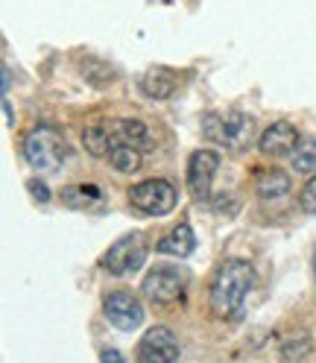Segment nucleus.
<instances>
[{"instance_id":"5","label":"nucleus","mask_w":316,"mask_h":363,"mask_svg":"<svg viewBox=\"0 0 316 363\" xmlns=\"http://www.w3.org/2000/svg\"><path fill=\"white\" fill-rule=\"evenodd\" d=\"M129 199H132V206L141 208L144 214L162 217V214L176 208L179 194H176V188L170 185V182H164V179H147V182H141V185H135L129 191Z\"/></svg>"},{"instance_id":"12","label":"nucleus","mask_w":316,"mask_h":363,"mask_svg":"<svg viewBox=\"0 0 316 363\" xmlns=\"http://www.w3.org/2000/svg\"><path fill=\"white\" fill-rule=\"evenodd\" d=\"M196 246V238H193V229L188 223H179L176 229H170L162 240H158V252L162 255H173V258H188Z\"/></svg>"},{"instance_id":"18","label":"nucleus","mask_w":316,"mask_h":363,"mask_svg":"<svg viewBox=\"0 0 316 363\" xmlns=\"http://www.w3.org/2000/svg\"><path fill=\"white\" fill-rule=\"evenodd\" d=\"M293 164L299 173H316V141H299V147L293 150Z\"/></svg>"},{"instance_id":"17","label":"nucleus","mask_w":316,"mask_h":363,"mask_svg":"<svg viewBox=\"0 0 316 363\" xmlns=\"http://www.w3.org/2000/svg\"><path fill=\"white\" fill-rule=\"evenodd\" d=\"M97 199H100V188H94V185H71L62 191V202L71 208H88V206H94Z\"/></svg>"},{"instance_id":"22","label":"nucleus","mask_w":316,"mask_h":363,"mask_svg":"<svg viewBox=\"0 0 316 363\" xmlns=\"http://www.w3.org/2000/svg\"><path fill=\"white\" fill-rule=\"evenodd\" d=\"M4 111H6V123L9 126H15V115H12V106H9V100L4 97Z\"/></svg>"},{"instance_id":"3","label":"nucleus","mask_w":316,"mask_h":363,"mask_svg":"<svg viewBox=\"0 0 316 363\" xmlns=\"http://www.w3.org/2000/svg\"><path fill=\"white\" fill-rule=\"evenodd\" d=\"M202 129L211 141L222 144L225 150L243 152L255 144V121L243 111H232V115H205Z\"/></svg>"},{"instance_id":"10","label":"nucleus","mask_w":316,"mask_h":363,"mask_svg":"<svg viewBox=\"0 0 316 363\" xmlns=\"http://www.w3.org/2000/svg\"><path fill=\"white\" fill-rule=\"evenodd\" d=\"M258 147H261V152H266V155H276V158L290 155L293 150L299 147V132H296V126L287 123V121L269 123V126L264 129V135H261Z\"/></svg>"},{"instance_id":"7","label":"nucleus","mask_w":316,"mask_h":363,"mask_svg":"<svg viewBox=\"0 0 316 363\" xmlns=\"http://www.w3.org/2000/svg\"><path fill=\"white\" fill-rule=\"evenodd\" d=\"M103 311L108 316V323L120 331H135L144 323V305L138 302V296H132L126 290L108 293L106 302H103Z\"/></svg>"},{"instance_id":"13","label":"nucleus","mask_w":316,"mask_h":363,"mask_svg":"<svg viewBox=\"0 0 316 363\" xmlns=\"http://www.w3.org/2000/svg\"><path fill=\"white\" fill-rule=\"evenodd\" d=\"M141 91L152 100H164L176 91V74L167 71V67H152L141 79Z\"/></svg>"},{"instance_id":"20","label":"nucleus","mask_w":316,"mask_h":363,"mask_svg":"<svg viewBox=\"0 0 316 363\" xmlns=\"http://www.w3.org/2000/svg\"><path fill=\"white\" fill-rule=\"evenodd\" d=\"M27 188H30V194H33L38 202H50V191H47V185H44V182L30 179V182H27Z\"/></svg>"},{"instance_id":"4","label":"nucleus","mask_w":316,"mask_h":363,"mask_svg":"<svg viewBox=\"0 0 316 363\" xmlns=\"http://www.w3.org/2000/svg\"><path fill=\"white\" fill-rule=\"evenodd\" d=\"M185 287H188V272L179 269V267H170V264L149 269L147 279H144V284H141L144 296H147L149 302H155V305L176 302V299L185 293Z\"/></svg>"},{"instance_id":"15","label":"nucleus","mask_w":316,"mask_h":363,"mask_svg":"<svg viewBox=\"0 0 316 363\" xmlns=\"http://www.w3.org/2000/svg\"><path fill=\"white\" fill-rule=\"evenodd\" d=\"M108 162H111V167L120 170V173H135L144 164V152L138 147H132V144H118L115 150L108 152Z\"/></svg>"},{"instance_id":"9","label":"nucleus","mask_w":316,"mask_h":363,"mask_svg":"<svg viewBox=\"0 0 316 363\" xmlns=\"http://www.w3.org/2000/svg\"><path fill=\"white\" fill-rule=\"evenodd\" d=\"M220 167V155L211 150H196L188 162V185L196 199H208L211 196V179Z\"/></svg>"},{"instance_id":"23","label":"nucleus","mask_w":316,"mask_h":363,"mask_svg":"<svg viewBox=\"0 0 316 363\" xmlns=\"http://www.w3.org/2000/svg\"><path fill=\"white\" fill-rule=\"evenodd\" d=\"M313 269H316V252H313Z\"/></svg>"},{"instance_id":"11","label":"nucleus","mask_w":316,"mask_h":363,"mask_svg":"<svg viewBox=\"0 0 316 363\" xmlns=\"http://www.w3.org/2000/svg\"><path fill=\"white\" fill-rule=\"evenodd\" d=\"M108 129H111V150L118 144H132L141 152L152 150V135H149L147 123H141V121H115V123H108Z\"/></svg>"},{"instance_id":"2","label":"nucleus","mask_w":316,"mask_h":363,"mask_svg":"<svg viewBox=\"0 0 316 363\" xmlns=\"http://www.w3.org/2000/svg\"><path fill=\"white\" fill-rule=\"evenodd\" d=\"M24 155L38 173H56V170H62L64 158H67V144L56 126L38 123L33 132H27Z\"/></svg>"},{"instance_id":"19","label":"nucleus","mask_w":316,"mask_h":363,"mask_svg":"<svg viewBox=\"0 0 316 363\" xmlns=\"http://www.w3.org/2000/svg\"><path fill=\"white\" fill-rule=\"evenodd\" d=\"M299 206H302L305 214H316V176L302 188V194H299Z\"/></svg>"},{"instance_id":"14","label":"nucleus","mask_w":316,"mask_h":363,"mask_svg":"<svg viewBox=\"0 0 316 363\" xmlns=\"http://www.w3.org/2000/svg\"><path fill=\"white\" fill-rule=\"evenodd\" d=\"M290 191V176L284 170H266L258 176V196L261 199H278Z\"/></svg>"},{"instance_id":"1","label":"nucleus","mask_w":316,"mask_h":363,"mask_svg":"<svg viewBox=\"0 0 316 363\" xmlns=\"http://www.w3.org/2000/svg\"><path fill=\"white\" fill-rule=\"evenodd\" d=\"M255 284V269L249 261H240L232 258L225 261L211 284V311L220 320H232V316L240 313L243 302H246V293L252 290Z\"/></svg>"},{"instance_id":"21","label":"nucleus","mask_w":316,"mask_h":363,"mask_svg":"<svg viewBox=\"0 0 316 363\" xmlns=\"http://www.w3.org/2000/svg\"><path fill=\"white\" fill-rule=\"evenodd\" d=\"M100 357H103L106 363H108V360H115V363H120V360H123V354H120V352H111V349H106V352H100Z\"/></svg>"},{"instance_id":"8","label":"nucleus","mask_w":316,"mask_h":363,"mask_svg":"<svg viewBox=\"0 0 316 363\" xmlns=\"http://www.w3.org/2000/svg\"><path fill=\"white\" fill-rule=\"evenodd\" d=\"M138 357L144 363H170L179 357V340L170 328L155 325L144 334L141 346H138Z\"/></svg>"},{"instance_id":"16","label":"nucleus","mask_w":316,"mask_h":363,"mask_svg":"<svg viewBox=\"0 0 316 363\" xmlns=\"http://www.w3.org/2000/svg\"><path fill=\"white\" fill-rule=\"evenodd\" d=\"M82 141H85V150L91 152V155H97V158L108 155V152H111V129H108V123L85 129Z\"/></svg>"},{"instance_id":"6","label":"nucleus","mask_w":316,"mask_h":363,"mask_svg":"<svg viewBox=\"0 0 316 363\" xmlns=\"http://www.w3.org/2000/svg\"><path fill=\"white\" fill-rule=\"evenodd\" d=\"M147 261V243L141 235H126L120 238L115 246L106 252L103 267L111 272V276H126V272L141 269Z\"/></svg>"}]
</instances>
